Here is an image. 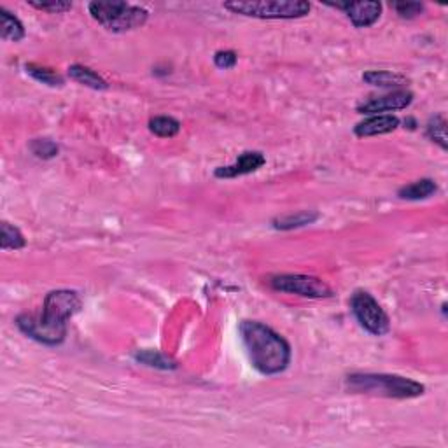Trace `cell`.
Listing matches in <instances>:
<instances>
[{
  "instance_id": "cell-13",
  "label": "cell",
  "mask_w": 448,
  "mask_h": 448,
  "mask_svg": "<svg viewBox=\"0 0 448 448\" xmlns=\"http://www.w3.org/2000/svg\"><path fill=\"white\" fill-rule=\"evenodd\" d=\"M436 191H438V186L432 179H420L408 186H403L398 191V196L401 200H425V198L432 196Z\"/></svg>"
},
{
  "instance_id": "cell-4",
  "label": "cell",
  "mask_w": 448,
  "mask_h": 448,
  "mask_svg": "<svg viewBox=\"0 0 448 448\" xmlns=\"http://www.w3.org/2000/svg\"><path fill=\"white\" fill-rule=\"evenodd\" d=\"M223 6L235 14L259 20H296L310 13V4L305 0H233Z\"/></svg>"
},
{
  "instance_id": "cell-20",
  "label": "cell",
  "mask_w": 448,
  "mask_h": 448,
  "mask_svg": "<svg viewBox=\"0 0 448 448\" xmlns=\"http://www.w3.org/2000/svg\"><path fill=\"white\" fill-rule=\"evenodd\" d=\"M25 69H27L28 74L34 77L35 81L46 84V86H51V88L64 86V77H61L60 74H57V72L49 71V69L39 67V65H35V64H27L25 65Z\"/></svg>"
},
{
  "instance_id": "cell-7",
  "label": "cell",
  "mask_w": 448,
  "mask_h": 448,
  "mask_svg": "<svg viewBox=\"0 0 448 448\" xmlns=\"http://www.w3.org/2000/svg\"><path fill=\"white\" fill-rule=\"evenodd\" d=\"M271 289L278 293H288V295H298L303 298H329L333 296V289L326 284L322 278L312 277V275H275L270 278Z\"/></svg>"
},
{
  "instance_id": "cell-23",
  "label": "cell",
  "mask_w": 448,
  "mask_h": 448,
  "mask_svg": "<svg viewBox=\"0 0 448 448\" xmlns=\"http://www.w3.org/2000/svg\"><path fill=\"white\" fill-rule=\"evenodd\" d=\"M394 9L398 13L399 18L403 20H411V18H417L418 14L424 13V4L420 2H398L394 4Z\"/></svg>"
},
{
  "instance_id": "cell-17",
  "label": "cell",
  "mask_w": 448,
  "mask_h": 448,
  "mask_svg": "<svg viewBox=\"0 0 448 448\" xmlns=\"http://www.w3.org/2000/svg\"><path fill=\"white\" fill-rule=\"evenodd\" d=\"M319 219L317 212H298V214L282 216L273 221V226L277 230H295V228L307 226V224L315 223Z\"/></svg>"
},
{
  "instance_id": "cell-11",
  "label": "cell",
  "mask_w": 448,
  "mask_h": 448,
  "mask_svg": "<svg viewBox=\"0 0 448 448\" xmlns=\"http://www.w3.org/2000/svg\"><path fill=\"white\" fill-rule=\"evenodd\" d=\"M399 126V119L392 114H377L355 124L354 134L358 137H375V135L391 134Z\"/></svg>"
},
{
  "instance_id": "cell-9",
  "label": "cell",
  "mask_w": 448,
  "mask_h": 448,
  "mask_svg": "<svg viewBox=\"0 0 448 448\" xmlns=\"http://www.w3.org/2000/svg\"><path fill=\"white\" fill-rule=\"evenodd\" d=\"M328 6L345 11L348 20L352 21L355 28L372 27V25L377 23L382 14L380 2H336L328 4Z\"/></svg>"
},
{
  "instance_id": "cell-15",
  "label": "cell",
  "mask_w": 448,
  "mask_h": 448,
  "mask_svg": "<svg viewBox=\"0 0 448 448\" xmlns=\"http://www.w3.org/2000/svg\"><path fill=\"white\" fill-rule=\"evenodd\" d=\"M362 81L372 86L378 88H399L405 86L408 83L405 76L396 74V72H389V71H372L362 74Z\"/></svg>"
},
{
  "instance_id": "cell-5",
  "label": "cell",
  "mask_w": 448,
  "mask_h": 448,
  "mask_svg": "<svg viewBox=\"0 0 448 448\" xmlns=\"http://www.w3.org/2000/svg\"><path fill=\"white\" fill-rule=\"evenodd\" d=\"M88 9H90L93 20H97L109 32H116V34L142 27L149 16L144 7L131 6L126 2H116V0H112V2H91Z\"/></svg>"
},
{
  "instance_id": "cell-3",
  "label": "cell",
  "mask_w": 448,
  "mask_h": 448,
  "mask_svg": "<svg viewBox=\"0 0 448 448\" xmlns=\"http://www.w3.org/2000/svg\"><path fill=\"white\" fill-rule=\"evenodd\" d=\"M347 385L354 392L378 394L384 398L410 399L424 394V385L399 375H350L347 377Z\"/></svg>"
},
{
  "instance_id": "cell-2",
  "label": "cell",
  "mask_w": 448,
  "mask_h": 448,
  "mask_svg": "<svg viewBox=\"0 0 448 448\" xmlns=\"http://www.w3.org/2000/svg\"><path fill=\"white\" fill-rule=\"evenodd\" d=\"M240 335L252 366L263 375H278L291 362V345L258 321H244Z\"/></svg>"
},
{
  "instance_id": "cell-6",
  "label": "cell",
  "mask_w": 448,
  "mask_h": 448,
  "mask_svg": "<svg viewBox=\"0 0 448 448\" xmlns=\"http://www.w3.org/2000/svg\"><path fill=\"white\" fill-rule=\"evenodd\" d=\"M350 310L359 324L373 336L387 335L391 321L378 301L366 291H355L350 298Z\"/></svg>"
},
{
  "instance_id": "cell-8",
  "label": "cell",
  "mask_w": 448,
  "mask_h": 448,
  "mask_svg": "<svg viewBox=\"0 0 448 448\" xmlns=\"http://www.w3.org/2000/svg\"><path fill=\"white\" fill-rule=\"evenodd\" d=\"M413 102V93L406 90L392 91V93L384 95V97L372 98V100L365 102L358 107L359 114H366V116H377L380 112L389 111H401L406 109Z\"/></svg>"
},
{
  "instance_id": "cell-1",
  "label": "cell",
  "mask_w": 448,
  "mask_h": 448,
  "mask_svg": "<svg viewBox=\"0 0 448 448\" xmlns=\"http://www.w3.org/2000/svg\"><path fill=\"white\" fill-rule=\"evenodd\" d=\"M81 298L76 291L58 289L46 296L40 314H21L16 326L23 335L39 343L60 345L67 336V321L81 310Z\"/></svg>"
},
{
  "instance_id": "cell-16",
  "label": "cell",
  "mask_w": 448,
  "mask_h": 448,
  "mask_svg": "<svg viewBox=\"0 0 448 448\" xmlns=\"http://www.w3.org/2000/svg\"><path fill=\"white\" fill-rule=\"evenodd\" d=\"M149 130L156 137L170 138L181 131V123L170 116H156L149 121Z\"/></svg>"
},
{
  "instance_id": "cell-25",
  "label": "cell",
  "mask_w": 448,
  "mask_h": 448,
  "mask_svg": "<svg viewBox=\"0 0 448 448\" xmlns=\"http://www.w3.org/2000/svg\"><path fill=\"white\" fill-rule=\"evenodd\" d=\"M237 53L235 51H218V53L214 54V64L216 67L219 69H224V71H228V69H233L235 65H237Z\"/></svg>"
},
{
  "instance_id": "cell-22",
  "label": "cell",
  "mask_w": 448,
  "mask_h": 448,
  "mask_svg": "<svg viewBox=\"0 0 448 448\" xmlns=\"http://www.w3.org/2000/svg\"><path fill=\"white\" fill-rule=\"evenodd\" d=\"M28 6L34 7V9L39 11H46V13H65V11L72 9V2H65V0H49V2H35V0H30Z\"/></svg>"
},
{
  "instance_id": "cell-24",
  "label": "cell",
  "mask_w": 448,
  "mask_h": 448,
  "mask_svg": "<svg viewBox=\"0 0 448 448\" xmlns=\"http://www.w3.org/2000/svg\"><path fill=\"white\" fill-rule=\"evenodd\" d=\"M135 358L138 359V361L146 362L148 366H158V368H174V362L170 361V359H167L165 355H160L156 354V352H151V350H146L142 352V354H137Z\"/></svg>"
},
{
  "instance_id": "cell-14",
  "label": "cell",
  "mask_w": 448,
  "mask_h": 448,
  "mask_svg": "<svg viewBox=\"0 0 448 448\" xmlns=\"http://www.w3.org/2000/svg\"><path fill=\"white\" fill-rule=\"evenodd\" d=\"M0 32H2L4 40H13V42H20L25 37V28L21 21L4 7H0Z\"/></svg>"
},
{
  "instance_id": "cell-19",
  "label": "cell",
  "mask_w": 448,
  "mask_h": 448,
  "mask_svg": "<svg viewBox=\"0 0 448 448\" xmlns=\"http://www.w3.org/2000/svg\"><path fill=\"white\" fill-rule=\"evenodd\" d=\"M425 135L432 142H436L440 148L447 149V119L443 114H436V116H432L429 119L428 128H425Z\"/></svg>"
},
{
  "instance_id": "cell-21",
  "label": "cell",
  "mask_w": 448,
  "mask_h": 448,
  "mask_svg": "<svg viewBox=\"0 0 448 448\" xmlns=\"http://www.w3.org/2000/svg\"><path fill=\"white\" fill-rule=\"evenodd\" d=\"M30 149L35 156L44 158V160H49V158H54L58 154V146L49 138H35V141H32Z\"/></svg>"
},
{
  "instance_id": "cell-10",
  "label": "cell",
  "mask_w": 448,
  "mask_h": 448,
  "mask_svg": "<svg viewBox=\"0 0 448 448\" xmlns=\"http://www.w3.org/2000/svg\"><path fill=\"white\" fill-rule=\"evenodd\" d=\"M264 163H266V158L263 156V153H259V151H247V153H242L233 165L216 168L214 175L218 179H235L259 170Z\"/></svg>"
},
{
  "instance_id": "cell-12",
  "label": "cell",
  "mask_w": 448,
  "mask_h": 448,
  "mask_svg": "<svg viewBox=\"0 0 448 448\" xmlns=\"http://www.w3.org/2000/svg\"><path fill=\"white\" fill-rule=\"evenodd\" d=\"M69 76L72 81L83 84V86L91 88V90H107L109 84L107 81L102 76H98L97 72L91 71V69L83 67V65H71L69 67Z\"/></svg>"
},
{
  "instance_id": "cell-18",
  "label": "cell",
  "mask_w": 448,
  "mask_h": 448,
  "mask_svg": "<svg viewBox=\"0 0 448 448\" xmlns=\"http://www.w3.org/2000/svg\"><path fill=\"white\" fill-rule=\"evenodd\" d=\"M0 230H2V233H0V247L4 251H18V249L25 247L27 242H25V237L18 228L11 226L9 223H2Z\"/></svg>"
}]
</instances>
